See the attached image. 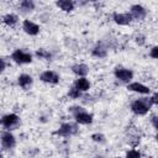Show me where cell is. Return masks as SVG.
<instances>
[{"mask_svg": "<svg viewBox=\"0 0 158 158\" xmlns=\"http://www.w3.org/2000/svg\"><path fill=\"white\" fill-rule=\"evenodd\" d=\"M19 84H20V86H22L23 89H27V88L32 84V78H31L30 75H27V74H21V75L19 77Z\"/></svg>", "mask_w": 158, "mask_h": 158, "instance_id": "obj_15", "label": "cell"}, {"mask_svg": "<svg viewBox=\"0 0 158 158\" xmlns=\"http://www.w3.org/2000/svg\"><path fill=\"white\" fill-rule=\"evenodd\" d=\"M126 158H141V153H139L138 151L132 149V151H128V152H127Z\"/></svg>", "mask_w": 158, "mask_h": 158, "instance_id": "obj_21", "label": "cell"}, {"mask_svg": "<svg viewBox=\"0 0 158 158\" xmlns=\"http://www.w3.org/2000/svg\"><path fill=\"white\" fill-rule=\"evenodd\" d=\"M152 121H153V126H154V127H157V117H156V116H153V117H152Z\"/></svg>", "mask_w": 158, "mask_h": 158, "instance_id": "obj_27", "label": "cell"}, {"mask_svg": "<svg viewBox=\"0 0 158 158\" xmlns=\"http://www.w3.org/2000/svg\"><path fill=\"white\" fill-rule=\"evenodd\" d=\"M17 122H19V117H17V115H15V114H9V115H5V116H4V117L0 120V123H1L2 126L7 127V128H10V127L15 126Z\"/></svg>", "mask_w": 158, "mask_h": 158, "instance_id": "obj_6", "label": "cell"}, {"mask_svg": "<svg viewBox=\"0 0 158 158\" xmlns=\"http://www.w3.org/2000/svg\"><path fill=\"white\" fill-rule=\"evenodd\" d=\"M2 20H4V22H5L6 25H9V26H14V25L17 22V16L14 15V14H9V15L4 16Z\"/></svg>", "mask_w": 158, "mask_h": 158, "instance_id": "obj_17", "label": "cell"}, {"mask_svg": "<svg viewBox=\"0 0 158 158\" xmlns=\"http://www.w3.org/2000/svg\"><path fill=\"white\" fill-rule=\"evenodd\" d=\"M157 52H158V48H157V47H153L152 51H151V53H149V56H151L152 58H157V57H158V56H157Z\"/></svg>", "mask_w": 158, "mask_h": 158, "instance_id": "obj_24", "label": "cell"}, {"mask_svg": "<svg viewBox=\"0 0 158 158\" xmlns=\"http://www.w3.org/2000/svg\"><path fill=\"white\" fill-rule=\"evenodd\" d=\"M114 20L118 25H128L132 21V17H131L130 14H117V12H115L114 14Z\"/></svg>", "mask_w": 158, "mask_h": 158, "instance_id": "obj_11", "label": "cell"}, {"mask_svg": "<svg viewBox=\"0 0 158 158\" xmlns=\"http://www.w3.org/2000/svg\"><path fill=\"white\" fill-rule=\"evenodd\" d=\"M131 17L135 20H142L146 16V10L141 5H133L131 7Z\"/></svg>", "mask_w": 158, "mask_h": 158, "instance_id": "obj_8", "label": "cell"}, {"mask_svg": "<svg viewBox=\"0 0 158 158\" xmlns=\"http://www.w3.org/2000/svg\"><path fill=\"white\" fill-rule=\"evenodd\" d=\"M93 54L95 56V57H105V54H106V49H104L102 47H95L94 49H93Z\"/></svg>", "mask_w": 158, "mask_h": 158, "instance_id": "obj_19", "label": "cell"}, {"mask_svg": "<svg viewBox=\"0 0 158 158\" xmlns=\"http://www.w3.org/2000/svg\"><path fill=\"white\" fill-rule=\"evenodd\" d=\"M74 86H75V88L81 93V91H86V90L90 88V83H89V80H88L86 78L81 77V78L77 79V81H75Z\"/></svg>", "mask_w": 158, "mask_h": 158, "instance_id": "obj_13", "label": "cell"}, {"mask_svg": "<svg viewBox=\"0 0 158 158\" xmlns=\"http://www.w3.org/2000/svg\"><path fill=\"white\" fill-rule=\"evenodd\" d=\"M149 105L151 104H147L144 100H136L132 102L131 105V110L136 114V115H146L149 110Z\"/></svg>", "mask_w": 158, "mask_h": 158, "instance_id": "obj_1", "label": "cell"}, {"mask_svg": "<svg viewBox=\"0 0 158 158\" xmlns=\"http://www.w3.org/2000/svg\"><path fill=\"white\" fill-rule=\"evenodd\" d=\"M77 132V126L73 123H63L59 130L57 131V135H62V136H69Z\"/></svg>", "mask_w": 158, "mask_h": 158, "instance_id": "obj_7", "label": "cell"}, {"mask_svg": "<svg viewBox=\"0 0 158 158\" xmlns=\"http://www.w3.org/2000/svg\"><path fill=\"white\" fill-rule=\"evenodd\" d=\"M41 80L44 83H51V84H57L59 81V77L52 72V70H46L41 74Z\"/></svg>", "mask_w": 158, "mask_h": 158, "instance_id": "obj_5", "label": "cell"}, {"mask_svg": "<svg viewBox=\"0 0 158 158\" xmlns=\"http://www.w3.org/2000/svg\"><path fill=\"white\" fill-rule=\"evenodd\" d=\"M36 54H37V57H40V58H43V59H49L51 58V53L49 52H47L46 49H38L37 52H36Z\"/></svg>", "mask_w": 158, "mask_h": 158, "instance_id": "obj_20", "label": "cell"}, {"mask_svg": "<svg viewBox=\"0 0 158 158\" xmlns=\"http://www.w3.org/2000/svg\"><path fill=\"white\" fill-rule=\"evenodd\" d=\"M115 75L117 79L122 80V81H130L133 77V73L130 69H125V68H117L115 70Z\"/></svg>", "mask_w": 158, "mask_h": 158, "instance_id": "obj_4", "label": "cell"}, {"mask_svg": "<svg viewBox=\"0 0 158 158\" xmlns=\"http://www.w3.org/2000/svg\"><path fill=\"white\" fill-rule=\"evenodd\" d=\"M0 158H1V153H0Z\"/></svg>", "mask_w": 158, "mask_h": 158, "instance_id": "obj_28", "label": "cell"}, {"mask_svg": "<svg viewBox=\"0 0 158 158\" xmlns=\"http://www.w3.org/2000/svg\"><path fill=\"white\" fill-rule=\"evenodd\" d=\"M57 6L60 7L63 11H72L74 9V2L73 1H69V0H60V1H57Z\"/></svg>", "mask_w": 158, "mask_h": 158, "instance_id": "obj_14", "label": "cell"}, {"mask_svg": "<svg viewBox=\"0 0 158 158\" xmlns=\"http://www.w3.org/2000/svg\"><path fill=\"white\" fill-rule=\"evenodd\" d=\"M151 102H152V104H157V94H154V95L152 96V99H151Z\"/></svg>", "mask_w": 158, "mask_h": 158, "instance_id": "obj_26", "label": "cell"}, {"mask_svg": "<svg viewBox=\"0 0 158 158\" xmlns=\"http://www.w3.org/2000/svg\"><path fill=\"white\" fill-rule=\"evenodd\" d=\"M23 30H25L26 33L35 36V35L38 33L40 27H38V25H36L35 22H32V21H30V20H25V21H23Z\"/></svg>", "mask_w": 158, "mask_h": 158, "instance_id": "obj_9", "label": "cell"}, {"mask_svg": "<svg viewBox=\"0 0 158 158\" xmlns=\"http://www.w3.org/2000/svg\"><path fill=\"white\" fill-rule=\"evenodd\" d=\"M72 69H73V72H74L77 75H79L80 78L88 74V67H86L85 64H75V65H73Z\"/></svg>", "mask_w": 158, "mask_h": 158, "instance_id": "obj_16", "label": "cell"}, {"mask_svg": "<svg viewBox=\"0 0 158 158\" xmlns=\"http://www.w3.org/2000/svg\"><path fill=\"white\" fill-rule=\"evenodd\" d=\"M20 6H21V9L25 10V11H31V10H33L35 4H33V1H31V0H25V1H22V2L20 4Z\"/></svg>", "mask_w": 158, "mask_h": 158, "instance_id": "obj_18", "label": "cell"}, {"mask_svg": "<svg viewBox=\"0 0 158 158\" xmlns=\"http://www.w3.org/2000/svg\"><path fill=\"white\" fill-rule=\"evenodd\" d=\"M12 59L19 64H25V63H31L32 57H31L30 53H26L21 49H16L12 53Z\"/></svg>", "mask_w": 158, "mask_h": 158, "instance_id": "obj_2", "label": "cell"}, {"mask_svg": "<svg viewBox=\"0 0 158 158\" xmlns=\"http://www.w3.org/2000/svg\"><path fill=\"white\" fill-rule=\"evenodd\" d=\"M127 89L131 90V91H136V93H139V94H149V88L141 84V83H131L127 85Z\"/></svg>", "mask_w": 158, "mask_h": 158, "instance_id": "obj_10", "label": "cell"}, {"mask_svg": "<svg viewBox=\"0 0 158 158\" xmlns=\"http://www.w3.org/2000/svg\"><path fill=\"white\" fill-rule=\"evenodd\" d=\"M4 69H5V62H4V60L0 58V73H1Z\"/></svg>", "mask_w": 158, "mask_h": 158, "instance_id": "obj_25", "label": "cell"}, {"mask_svg": "<svg viewBox=\"0 0 158 158\" xmlns=\"http://www.w3.org/2000/svg\"><path fill=\"white\" fill-rule=\"evenodd\" d=\"M91 138L94 139V141H98V142H102L104 141V137H102V135H93L91 136Z\"/></svg>", "mask_w": 158, "mask_h": 158, "instance_id": "obj_23", "label": "cell"}, {"mask_svg": "<svg viewBox=\"0 0 158 158\" xmlns=\"http://www.w3.org/2000/svg\"><path fill=\"white\" fill-rule=\"evenodd\" d=\"M1 144L5 148H12L15 146V137L10 132H5L1 136Z\"/></svg>", "mask_w": 158, "mask_h": 158, "instance_id": "obj_12", "label": "cell"}, {"mask_svg": "<svg viewBox=\"0 0 158 158\" xmlns=\"http://www.w3.org/2000/svg\"><path fill=\"white\" fill-rule=\"evenodd\" d=\"M74 116H75V120L78 123H81V125H88V123H91L93 121V116L88 112H85L83 109L79 110V111H75L74 112Z\"/></svg>", "mask_w": 158, "mask_h": 158, "instance_id": "obj_3", "label": "cell"}, {"mask_svg": "<svg viewBox=\"0 0 158 158\" xmlns=\"http://www.w3.org/2000/svg\"><path fill=\"white\" fill-rule=\"evenodd\" d=\"M69 96H70V98H73V99H77V98H79V96H80V91H79L75 86H73V88L69 90Z\"/></svg>", "mask_w": 158, "mask_h": 158, "instance_id": "obj_22", "label": "cell"}]
</instances>
